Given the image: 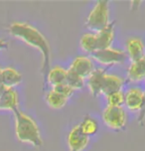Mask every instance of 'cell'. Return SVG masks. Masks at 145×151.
<instances>
[{"instance_id": "1", "label": "cell", "mask_w": 145, "mask_h": 151, "mask_svg": "<svg viewBox=\"0 0 145 151\" xmlns=\"http://www.w3.org/2000/svg\"><path fill=\"white\" fill-rule=\"evenodd\" d=\"M8 32L11 36L21 40L30 47L37 49L43 58L42 75L44 81L51 66V46L45 35L41 33L36 27L25 22H14L8 27Z\"/></svg>"}, {"instance_id": "2", "label": "cell", "mask_w": 145, "mask_h": 151, "mask_svg": "<svg viewBox=\"0 0 145 151\" xmlns=\"http://www.w3.org/2000/svg\"><path fill=\"white\" fill-rule=\"evenodd\" d=\"M15 115V135L18 141L30 144L32 146L40 148L43 145L39 126L31 116L25 112L16 109Z\"/></svg>"}, {"instance_id": "3", "label": "cell", "mask_w": 145, "mask_h": 151, "mask_svg": "<svg viewBox=\"0 0 145 151\" xmlns=\"http://www.w3.org/2000/svg\"><path fill=\"white\" fill-rule=\"evenodd\" d=\"M111 23L109 21V4L106 0H99L92 8L85 19V26L92 33H96Z\"/></svg>"}, {"instance_id": "4", "label": "cell", "mask_w": 145, "mask_h": 151, "mask_svg": "<svg viewBox=\"0 0 145 151\" xmlns=\"http://www.w3.org/2000/svg\"><path fill=\"white\" fill-rule=\"evenodd\" d=\"M101 117L104 124L113 130H123L127 124V114L122 106H106Z\"/></svg>"}, {"instance_id": "5", "label": "cell", "mask_w": 145, "mask_h": 151, "mask_svg": "<svg viewBox=\"0 0 145 151\" xmlns=\"http://www.w3.org/2000/svg\"><path fill=\"white\" fill-rule=\"evenodd\" d=\"M90 56L98 63L106 67L123 64L125 62L126 58H127L124 51L115 49V48L112 47L103 50H98L95 53H93Z\"/></svg>"}, {"instance_id": "6", "label": "cell", "mask_w": 145, "mask_h": 151, "mask_svg": "<svg viewBox=\"0 0 145 151\" xmlns=\"http://www.w3.org/2000/svg\"><path fill=\"white\" fill-rule=\"evenodd\" d=\"M88 142H90V137L83 133L79 123L70 130L67 137L69 151H84L88 147Z\"/></svg>"}, {"instance_id": "7", "label": "cell", "mask_w": 145, "mask_h": 151, "mask_svg": "<svg viewBox=\"0 0 145 151\" xmlns=\"http://www.w3.org/2000/svg\"><path fill=\"white\" fill-rule=\"evenodd\" d=\"M95 69V65L92 59L85 56H78L72 60L68 70L85 80Z\"/></svg>"}, {"instance_id": "8", "label": "cell", "mask_w": 145, "mask_h": 151, "mask_svg": "<svg viewBox=\"0 0 145 151\" xmlns=\"http://www.w3.org/2000/svg\"><path fill=\"white\" fill-rule=\"evenodd\" d=\"M19 106V96L14 88L0 86V109L15 111Z\"/></svg>"}, {"instance_id": "9", "label": "cell", "mask_w": 145, "mask_h": 151, "mask_svg": "<svg viewBox=\"0 0 145 151\" xmlns=\"http://www.w3.org/2000/svg\"><path fill=\"white\" fill-rule=\"evenodd\" d=\"M144 101V91L139 88H131L124 93V104L130 111H140Z\"/></svg>"}, {"instance_id": "10", "label": "cell", "mask_w": 145, "mask_h": 151, "mask_svg": "<svg viewBox=\"0 0 145 151\" xmlns=\"http://www.w3.org/2000/svg\"><path fill=\"white\" fill-rule=\"evenodd\" d=\"M126 56L130 59L131 62L137 61L145 56V44L142 39L138 37L128 38L125 45Z\"/></svg>"}, {"instance_id": "11", "label": "cell", "mask_w": 145, "mask_h": 151, "mask_svg": "<svg viewBox=\"0 0 145 151\" xmlns=\"http://www.w3.org/2000/svg\"><path fill=\"white\" fill-rule=\"evenodd\" d=\"M106 75V70L95 69L93 72L87 78V85L93 98L101 96V88H103V77Z\"/></svg>"}, {"instance_id": "12", "label": "cell", "mask_w": 145, "mask_h": 151, "mask_svg": "<svg viewBox=\"0 0 145 151\" xmlns=\"http://www.w3.org/2000/svg\"><path fill=\"white\" fill-rule=\"evenodd\" d=\"M114 25L115 22L112 21L106 27H104L103 29H101L100 31L95 33L98 50H103L111 47V44L114 40V35H115Z\"/></svg>"}, {"instance_id": "13", "label": "cell", "mask_w": 145, "mask_h": 151, "mask_svg": "<svg viewBox=\"0 0 145 151\" xmlns=\"http://www.w3.org/2000/svg\"><path fill=\"white\" fill-rule=\"evenodd\" d=\"M124 86V80L116 75L106 74L103 77V88H101V94L107 96L109 93H115V91H121Z\"/></svg>"}, {"instance_id": "14", "label": "cell", "mask_w": 145, "mask_h": 151, "mask_svg": "<svg viewBox=\"0 0 145 151\" xmlns=\"http://www.w3.org/2000/svg\"><path fill=\"white\" fill-rule=\"evenodd\" d=\"M126 76L131 83H139L145 80V56L137 61L131 62Z\"/></svg>"}, {"instance_id": "15", "label": "cell", "mask_w": 145, "mask_h": 151, "mask_svg": "<svg viewBox=\"0 0 145 151\" xmlns=\"http://www.w3.org/2000/svg\"><path fill=\"white\" fill-rule=\"evenodd\" d=\"M22 75L17 70L11 67H6L4 69H1V82L2 86L6 88H12L18 86L22 82Z\"/></svg>"}, {"instance_id": "16", "label": "cell", "mask_w": 145, "mask_h": 151, "mask_svg": "<svg viewBox=\"0 0 145 151\" xmlns=\"http://www.w3.org/2000/svg\"><path fill=\"white\" fill-rule=\"evenodd\" d=\"M67 74H68V70L56 66L49 70L45 83L48 82L52 87H55V86L60 85V83H64L66 82Z\"/></svg>"}, {"instance_id": "17", "label": "cell", "mask_w": 145, "mask_h": 151, "mask_svg": "<svg viewBox=\"0 0 145 151\" xmlns=\"http://www.w3.org/2000/svg\"><path fill=\"white\" fill-rule=\"evenodd\" d=\"M45 101H46L47 104L51 109H61L67 104L68 102V99L65 96H61L57 91L54 90L49 91L45 96Z\"/></svg>"}, {"instance_id": "18", "label": "cell", "mask_w": 145, "mask_h": 151, "mask_svg": "<svg viewBox=\"0 0 145 151\" xmlns=\"http://www.w3.org/2000/svg\"><path fill=\"white\" fill-rule=\"evenodd\" d=\"M80 49L84 52L90 54L95 53V51H98V45H96V38L95 33H85L80 37Z\"/></svg>"}, {"instance_id": "19", "label": "cell", "mask_w": 145, "mask_h": 151, "mask_svg": "<svg viewBox=\"0 0 145 151\" xmlns=\"http://www.w3.org/2000/svg\"><path fill=\"white\" fill-rule=\"evenodd\" d=\"M80 124V130L83 131V133L85 134L88 137L95 135V134L98 132V121H96L95 118L90 116V115H87L83 121Z\"/></svg>"}, {"instance_id": "20", "label": "cell", "mask_w": 145, "mask_h": 151, "mask_svg": "<svg viewBox=\"0 0 145 151\" xmlns=\"http://www.w3.org/2000/svg\"><path fill=\"white\" fill-rule=\"evenodd\" d=\"M85 79H83L82 77L78 76L77 74L72 73L68 70V74H67V79H66V83L70 86L74 91H79L82 90L85 87Z\"/></svg>"}, {"instance_id": "21", "label": "cell", "mask_w": 145, "mask_h": 151, "mask_svg": "<svg viewBox=\"0 0 145 151\" xmlns=\"http://www.w3.org/2000/svg\"><path fill=\"white\" fill-rule=\"evenodd\" d=\"M106 106H122L124 104V93L122 91H115L106 96Z\"/></svg>"}, {"instance_id": "22", "label": "cell", "mask_w": 145, "mask_h": 151, "mask_svg": "<svg viewBox=\"0 0 145 151\" xmlns=\"http://www.w3.org/2000/svg\"><path fill=\"white\" fill-rule=\"evenodd\" d=\"M52 90H54L55 91H57L58 93H60L61 96H65V98L67 99H70L71 96L74 94L75 93V91L72 90V88L70 87V86L67 85L66 83H60V85H57V86H55V87H53Z\"/></svg>"}, {"instance_id": "23", "label": "cell", "mask_w": 145, "mask_h": 151, "mask_svg": "<svg viewBox=\"0 0 145 151\" xmlns=\"http://www.w3.org/2000/svg\"><path fill=\"white\" fill-rule=\"evenodd\" d=\"M144 120H145V91H144V101H143V106H142L141 110L139 111V116H138V123L140 125L144 124Z\"/></svg>"}, {"instance_id": "24", "label": "cell", "mask_w": 145, "mask_h": 151, "mask_svg": "<svg viewBox=\"0 0 145 151\" xmlns=\"http://www.w3.org/2000/svg\"><path fill=\"white\" fill-rule=\"evenodd\" d=\"M8 47V42L5 41L3 39H0V51L5 49V48Z\"/></svg>"}, {"instance_id": "25", "label": "cell", "mask_w": 145, "mask_h": 151, "mask_svg": "<svg viewBox=\"0 0 145 151\" xmlns=\"http://www.w3.org/2000/svg\"><path fill=\"white\" fill-rule=\"evenodd\" d=\"M0 86H2V82H1V69H0Z\"/></svg>"}]
</instances>
